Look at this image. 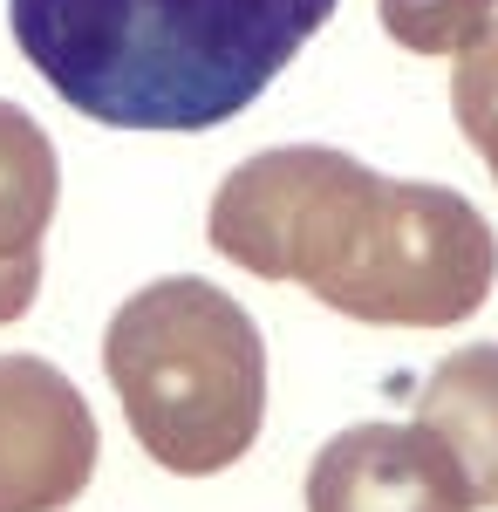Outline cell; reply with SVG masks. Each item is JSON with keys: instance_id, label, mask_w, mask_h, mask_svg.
Here are the masks:
<instances>
[{"instance_id": "2", "label": "cell", "mask_w": 498, "mask_h": 512, "mask_svg": "<svg viewBox=\"0 0 498 512\" xmlns=\"http://www.w3.org/2000/svg\"><path fill=\"white\" fill-rule=\"evenodd\" d=\"M342 0H7L14 48L76 117L198 137L253 110Z\"/></svg>"}, {"instance_id": "8", "label": "cell", "mask_w": 498, "mask_h": 512, "mask_svg": "<svg viewBox=\"0 0 498 512\" xmlns=\"http://www.w3.org/2000/svg\"><path fill=\"white\" fill-rule=\"evenodd\" d=\"M376 21L410 55H464L498 21V0H376Z\"/></svg>"}, {"instance_id": "3", "label": "cell", "mask_w": 498, "mask_h": 512, "mask_svg": "<svg viewBox=\"0 0 498 512\" xmlns=\"http://www.w3.org/2000/svg\"><path fill=\"white\" fill-rule=\"evenodd\" d=\"M123 424L178 478H212L253 451L267 424V342L226 287L164 274L137 287L103 328Z\"/></svg>"}, {"instance_id": "4", "label": "cell", "mask_w": 498, "mask_h": 512, "mask_svg": "<svg viewBox=\"0 0 498 512\" xmlns=\"http://www.w3.org/2000/svg\"><path fill=\"white\" fill-rule=\"evenodd\" d=\"M96 417L41 355H0V512H69L96 478Z\"/></svg>"}, {"instance_id": "1", "label": "cell", "mask_w": 498, "mask_h": 512, "mask_svg": "<svg viewBox=\"0 0 498 512\" xmlns=\"http://www.w3.org/2000/svg\"><path fill=\"white\" fill-rule=\"evenodd\" d=\"M205 239L253 280H294L369 328H458L498 280V233L464 192L383 178L328 144H273L232 164Z\"/></svg>"}, {"instance_id": "5", "label": "cell", "mask_w": 498, "mask_h": 512, "mask_svg": "<svg viewBox=\"0 0 498 512\" xmlns=\"http://www.w3.org/2000/svg\"><path fill=\"white\" fill-rule=\"evenodd\" d=\"M307 512H471V492L417 424H348L307 465Z\"/></svg>"}, {"instance_id": "6", "label": "cell", "mask_w": 498, "mask_h": 512, "mask_svg": "<svg viewBox=\"0 0 498 512\" xmlns=\"http://www.w3.org/2000/svg\"><path fill=\"white\" fill-rule=\"evenodd\" d=\"M62 205V158L21 103L0 96V328L41 294V239Z\"/></svg>"}, {"instance_id": "7", "label": "cell", "mask_w": 498, "mask_h": 512, "mask_svg": "<svg viewBox=\"0 0 498 512\" xmlns=\"http://www.w3.org/2000/svg\"><path fill=\"white\" fill-rule=\"evenodd\" d=\"M410 424L458 465L471 512L498 506V342H471V349L444 355L423 376Z\"/></svg>"}, {"instance_id": "9", "label": "cell", "mask_w": 498, "mask_h": 512, "mask_svg": "<svg viewBox=\"0 0 498 512\" xmlns=\"http://www.w3.org/2000/svg\"><path fill=\"white\" fill-rule=\"evenodd\" d=\"M451 110L458 130L471 137V151L485 158V171L498 178V21L458 55V76H451Z\"/></svg>"}]
</instances>
